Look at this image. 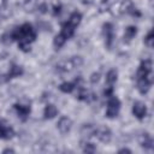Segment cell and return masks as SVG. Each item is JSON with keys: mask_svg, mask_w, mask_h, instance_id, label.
<instances>
[{"mask_svg": "<svg viewBox=\"0 0 154 154\" xmlns=\"http://www.w3.org/2000/svg\"><path fill=\"white\" fill-rule=\"evenodd\" d=\"M24 102H18V103H14V109L18 114V117L22 119V120H26L29 114H30V111H31V107H30V101H26V100H23Z\"/></svg>", "mask_w": 154, "mask_h": 154, "instance_id": "8992f818", "label": "cell"}, {"mask_svg": "<svg viewBox=\"0 0 154 154\" xmlns=\"http://www.w3.org/2000/svg\"><path fill=\"white\" fill-rule=\"evenodd\" d=\"M2 153H14V150H13V149L7 148V149H4V152H2Z\"/></svg>", "mask_w": 154, "mask_h": 154, "instance_id": "f1b7e54d", "label": "cell"}, {"mask_svg": "<svg viewBox=\"0 0 154 154\" xmlns=\"http://www.w3.org/2000/svg\"><path fill=\"white\" fill-rule=\"evenodd\" d=\"M137 34V28L134 26V25H130L125 29V32H124V41L126 42H130Z\"/></svg>", "mask_w": 154, "mask_h": 154, "instance_id": "d6986e66", "label": "cell"}, {"mask_svg": "<svg viewBox=\"0 0 154 154\" xmlns=\"http://www.w3.org/2000/svg\"><path fill=\"white\" fill-rule=\"evenodd\" d=\"M94 136H96L99 141H101L103 143H108L112 138V132L107 126H96Z\"/></svg>", "mask_w": 154, "mask_h": 154, "instance_id": "ba28073f", "label": "cell"}, {"mask_svg": "<svg viewBox=\"0 0 154 154\" xmlns=\"http://www.w3.org/2000/svg\"><path fill=\"white\" fill-rule=\"evenodd\" d=\"M65 42H66V38H65L60 32H59L58 35H55V37H54V40H53V45H54V47H55L57 49L61 48Z\"/></svg>", "mask_w": 154, "mask_h": 154, "instance_id": "7402d4cb", "label": "cell"}, {"mask_svg": "<svg viewBox=\"0 0 154 154\" xmlns=\"http://www.w3.org/2000/svg\"><path fill=\"white\" fill-rule=\"evenodd\" d=\"M18 48H19L22 52H25V53H26V52L30 51V43L20 41V42H18Z\"/></svg>", "mask_w": 154, "mask_h": 154, "instance_id": "d4e9b609", "label": "cell"}, {"mask_svg": "<svg viewBox=\"0 0 154 154\" xmlns=\"http://www.w3.org/2000/svg\"><path fill=\"white\" fill-rule=\"evenodd\" d=\"M95 146L93 144V143H90V142H85L84 144H83V152L84 153H94L95 152Z\"/></svg>", "mask_w": 154, "mask_h": 154, "instance_id": "cb8c5ba5", "label": "cell"}, {"mask_svg": "<svg viewBox=\"0 0 154 154\" xmlns=\"http://www.w3.org/2000/svg\"><path fill=\"white\" fill-rule=\"evenodd\" d=\"M99 78H100V75H99V73H93L90 81H91V83H95V82L99 81Z\"/></svg>", "mask_w": 154, "mask_h": 154, "instance_id": "484cf974", "label": "cell"}, {"mask_svg": "<svg viewBox=\"0 0 154 154\" xmlns=\"http://www.w3.org/2000/svg\"><path fill=\"white\" fill-rule=\"evenodd\" d=\"M59 89L63 93L70 94V93H72L76 89V84H75V82H64V83H61L59 85Z\"/></svg>", "mask_w": 154, "mask_h": 154, "instance_id": "ffe728a7", "label": "cell"}, {"mask_svg": "<svg viewBox=\"0 0 154 154\" xmlns=\"http://www.w3.org/2000/svg\"><path fill=\"white\" fill-rule=\"evenodd\" d=\"M59 12H60V5L58 4V5H55V6L53 7V14L57 16V14H59Z\"/></svg>", "mask_w": 154, "mask_h": 154, "instance_id": "4316f807", "label": "cell"}, {"mask_svg": "<svg viewBox=\"0 0 154 154\" xmlns=\"http://www.w3.org/2000/svg\"><path fill=\"white\" fill-rule=\"evenodd\" d=\"M102 35L105 37V45L108 49L112 48L113 41H114V26L112 23H105L102 25Z\"/></svg>", "mask_w": 154, "mask_h": 154, "instance_id": "277c9868", "label": "cell"}, {"mask_svg": "<svg viewBox=\"0 0 154 154\" xmlns=\"http://www.w3.org/2000/svg\"><path fill=\"white\" fill-rule=\"evenodd\" d=\"M81 20H82V14L79 13V12H77V11H75V12H72L71 13V16L69 17V23L71 24V25H73L75 28L81 23Z\"/></svg>", "mask_w": 154, "mask_h": 154, "instance_id": "44dd1931", "label": "cell"}, {"mask_svg": "<svg viewBox=\"0 0 154 154\" xmlns=\"http://www.w3.org/2000/svg\"><path fill=\"white\" fill-rule=\"evenodd\" d=\"M132 114L137 118V119H143L147 114V106L146 103H143L142 101H136L132 105Z\"/></svg>", "mask_w": 154, "mask_h": 154, "instance_id": "9c48e42d", "label": "cell"}, {"mask_svg": "<svg viewBox=\"0 0 154 154\" xmlns=\"http://www.w3.org/2000/svg\"><path fill=\"white\" fill-rule=\"evenodd\" d=\"M144 45L148 48H152L153 47V45H154V32H153V30H150L148 32V35L144 37Z\"/></svg>", "mask_w": 154, "mask_h": 154, "instance_id": "603a6c76", "label": "cell"}, {"mask_svg": "<svg viewBox=\"0 0 154 154\" xmlns=\"http://www.w3.org/2000/svg\"><path fill=\"white\" fill-rule=\"evenodd\" d=\"M13 135H14V131L10 125L0 123V138L10 140V138L13 137Z\"/></svg>", "mask_w": 154, "mask_h": 154, "instance_id": "7c38bea8", "label": "cell"}, {"mask_svg": "<svg viewBox=\"0 0 154 154\" xmlns=\"http://www.w3.org/2000/svg\"><path fill=\"white\" fill-rule=\"evenodd\" d=\"M23 67L19 66V65H16V64H12L10 70H8V73H7V78H14V77H19L23 75Z\"/></svg>", "mask_w": 154, "mask_h": 154, "instance_id": "9a60e30c", "label": "cell"}, {"mask_svg": "<svg viewBox=\"0 0 154 154\" xmlns=\"http://www.w3.org/2000/svg\"><path fill=\"white\" fill-rule=\"evenodd\" d=\"M57 128L58 130L60 131V134L65 135L67 132H70L71 128H72V120L69 118V117H61L57 124Z\"/></svg>", "mask_w": 154, "mask_h": 154, "instance_id": "8fae6325", "label": "cell"}, {"mask_svg": "<svg viewBox=\"0 0 154 154\" xmlns=\"http://www.w3.org/2000/svg\"><path fill=\"white\" fill-rule=\"evenodd\" d=\"M140 144L142 148L144 149H148V150H152L153 149V138L149 134H143L142 137H141V141H140Z\"/></svg>", "mask_w": 154, "mask_h": 154, "instance_id": "5bb4252c", "label": "cell"}, {"mask_svg": "<svg viewBox=\"0 0 154 154\" xmlns=\"http://www.w3.org/2000/svg\"><path fill=\"white\" fill-rule=\"evenodd\" d=\"M136 81H137V90L141 94H147L152 85L150 77H140V78H136Z\"/></svg>", "mask_w": 154, "mask_h": 154, "instance_id": "30bf717a", "label": "cell"}, {"mask_svg": "<svg viewBox=\"0 0 154 154\" xmlns=\"http://www.w3.org/2000/svg\"><path fill=\"white\" fill-rule=\"evenodd\" d=\"M10 35H11V38L17 42L23 41V42L31 43L32 41L36 40V31L32 28V25L29 23H24L20 26L16 28Z\"/></svg>", "mask_w": 154, "mask_h": 154, "instance_id": "6da1fadb", "label": "cell"}, {"mask_svg": "<svg viewBox=\"0 0 154 154\" xmlns=\"http://www.w3.org/2000/svg\"><path fill=\"white\" fill-rule=\"evenodd\" d=\"M95 128H96V126H94L93 124H84V125L81 128V135H82L83 137L89 138V137L94 136Z\"/></svg>", "mask_w": 154, "mask_h": 154, "instance_id": "ac0fdd59", "label": "cell"}, {"mask_svg": "<svg viewBox=\"0 0 154 154\" xmlns=\"http://www.w3.org/2000/svg\"><path fill=\"white\" fill-rule=\"evenodd\" d=\"M119 153H131V150L128 148H122V149H119Z\"/></svg>", "mask_w": 154, "mask_h": 154, "instance_id": "83f0119b", "label": "cell"}, {"mask_svg": "<svg viewBox=\"0 0 154 154\" xmlns=\"http://www.w3.org/2000/svg\"><path fill=\"white\" fill-rule=\"evenodd\" d=\"M152 67H153V63L150 59H144L141 61L137 73H136V78L140 77H149L152 73Z\"/></svg>", "mask_w": 154, "mask_h": 154, "instance_id": "52a82bcc", "label": "cell"}, {"mask_svg": "<svg viewBox=\"0 0 154 154\" xmlns=\"http://www.w3.org/2000/svg\"><path fill=\"white\" fill-rule=\"evenodd\" d=\"M119 12L123 14H131L134 17H140L141 12L135 7L131 0H123L119 5Z\"/></svg>", "mask_w": 154, "mask_h": 154, "instance_id": "5b68a950", "label": "cell"}, {"mask_svg": "<svg viewBox=\"0 0 154 154\" xmlns=\"http://www.w3.org/2000/svg\"><path fill=\"white\" fill-rule=\"evenodd\" d=\"M57 114H58V108H57L54 105L49 103V105H47V106L45 107V111H43L45 119H53Z\"/></svg>", "mask_w": 154, "mask_h": 154, "instance_id": "2e32d148", "label": "cell"}, {"mask_svg": "<svg viewBox=\"0 0 154 154\" xmlns=\"http://www.w3.org/2000/svg\"><path fill=\"white\" fill-rule=\"evenodd\" d=\"M83 64V59L81 57H71L69 60H63L57 65V71L58 72H70L71 70L79 67Z\"/></svg>", "mask_w": 154, "mask_h": 154, "instance_id": "7a4b0ae2", "label": "cell"}, {"mask_svg": "<svg viewBox=\"0 0 154 154\" xmlns=\"http://www.w3.org/2000/svg\"><path fill=\"white\" fill-rule=\"evenodd\" d=\"M75 29H76V28H75L73 25H71L69 22H66V23L63 24L61 30H60V34H61L66 40H69L70 37L73 36V34H75Z\"/></svg>", "mask_w": 154, "mask_h": 154, "instance_id": "4fadbf2b", "label": "cell"}, {"mask_svg": "<svg viewBox=\"0 0 154 154\" xmlns=\"http://www.w3.org/2000/svg\"><path fill=\"white\" fill-rule=\"evenodd\" d=\"M119 109H120V101L117 96H113L111 95L109 96V100L107 102V108H106V117L109 118V119H113L118 116L119 113Z\"/></svg>", "mask_w": 154, "mask_h": 154, "instance_id": "3957f363", "label": "cell"}, {"mask_svg": "<svg viewBox=\"0 0 154 154\" xmlns=\"http://www.w3.org/2000/svg\"><path fill=\"white\" fill-rule=\"evenodd\" d=\"M118 78V71L116 69H111L106 75V83L107 87H113V84L117 82Z\"/></svg>", "mask_w": 154, "mask_h": 154, "instance_id": "e0dca14e", "label": "cell"}]
</instances>
